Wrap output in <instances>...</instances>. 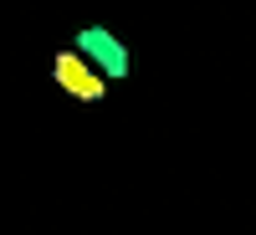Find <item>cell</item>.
Segmentation results:
<instances>
[{
	"instance_id": "6da1fadb",
	"label": "cell",
	"mask_w": 256,
	"mask_h": 235,
	"mask_svg": "<svg viewBox=\"0 0 256 235\" xmlns=\"http://www.w3.org/2000/svg\"><path fill=\"white\" fill-rule=\"evenodd\" d=\"M72 51H82L108 82L113 77H128V67H134V61H128V46H123L113 31H102V26H82L77 41H72Z\"/></svg>"
},
{
	"instance_id": "7a4b0ae2",
	"label": "cell",
	"mask_w": 256,
	"mask_h": 235,
	"mask_svg": "<svg viewBox=\"0 0 256 235\" xmlns=\"http://www.w3.org/2000/svg\"><path fill=\"white\" fill-rule=\"evenodd\" d=\"M52 77H56V87H62V92H72V97H82V102H98L102 92H108V77H102L82 51H56Z\"/></svg>"
}]
</instances>
